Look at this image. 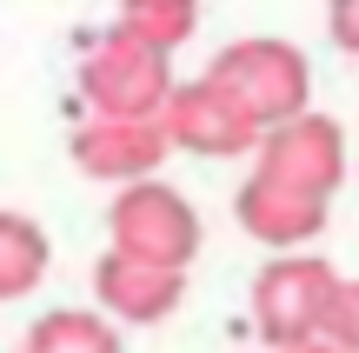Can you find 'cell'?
<instances>
[{
  "mask_svg": "<svg viewBox=\"0 0 359 353\" xmlns=\"http://www.w3.org/2000/svg\"><path fill=\"white\" fill-rule=\"evenodd\" d=\"M326 40L359 60V0H326Z\"/></svg>",
  "mask_w": 359,
  "mask_h": 353,
  "instance_id": "5bb4252c",
  "label": "cell"
},
{
  "mask_svg": "<svg viewBox=\"0 0 359 353\" xmlns=\"http://www.w3.org/2000/svg\"><path fill=\"white\" fill-rule=\"evenodd\" d=\"M326 340L339 353H359V280H339L333 314H326Z\"/></svg>",
  "mask_w": 359,
  "mask_h": 353,
  "instance_id": "4fadbf2b",
  "label": "cell"
},
{
  "mask_svg": "<svg viewBox=\"0 0 359 353\" xmlns=\"http://www.w3.org/2000/svg\"><path fill=\"white\" fill-rule=\"evenodd\" d=\"M160 133H167V147L200 154V160H233V154H253V147H259V133L233 114V100L206 74L200 80H180V87L167 93V107H160Z\"/></svg>",
  "mask_w": 359,
  "mask_h": 353,
  "instance_id": "52a82bcc",
  "label": "cell"
},
{
  "mask_svg": "<svg viewBox=\"0 0 359 353\" xmlns=\"http://www.w3.org/2000/svg\"><path fill=\"white\" fill-rule=\"evenodd\" d=\"M53 267V240L34 213L0 207V300H27Z\"/></svg>",
  "mask_w": 359,
  "mask_h": 353,
  "instance_id": "8fae6325",
  "label": "cell"
},
{
  "mask_svg": "<svg viewBox=\"0 0 359 353\" xmlns=\"http://www.w3.org/2000/svg\"><path fill=\"white\" fill-rule=\"evenodd\" d=\"M173 87H180L173 53L133 40L120 20L80 47V100L93 120H160Z\"/></svg>",
  "mask_w": 359,
  "mask_h": 353,
  "instance_id": "7a4b0ae2",
  "label": "cell"
},
{
  "mask_svg": "<svg viewBox=\"0 0 359 353\" xmlns=\"http://www.w3.org/2000/svg\"><path fill=\"white\" fill-rule=\"evenodd\" d=\"M114 20L127 27L133 40H147V47L180 53L193 34H200V0H120Z\"/></svg>",
  "mask_w": 359,
  "mask_h": 353,
  "instance_id": "7c38bea8",
  "label": "cell"
},
{
  "mask_svg": "<svg viewBox=\"0 0 359 353\" xmlns=\"http://www.w3.org/2000/svg\"><path fill=\"white\" fill-rule=\"evenodd\" d=\"M346 167H353L346 160V127L326 120V114H299L286 127L259 133V147H253V173H266L280 187H299L313 200H333L346 187Z\"/></svg>",
  "mask_w": 359,
  "mask_h": 353,
  "instance_id": "5b68a950",
  "label": "cell"
},
{
  "mask_svg": "<svg viewBox=\"0 0 359 353\" xmlns=\"http://www.w3.org/2000/svg\"><path fill=\"white\" fill-rule=\"evenodd\" d=\"M233 220L273 253H306L326 234V220H333V200H313L299 187L266 180V173H246L240 194H233Z\"/></svg>",
  "mask_w": 359,
  "mask_h": 353,
  "instance_id": "ba28073f",
  "label": "cell"
},
{
  "mask_svg": "<svg viewBox=\"0 0 359 353\" xmlns=\"http://www.w3.org/2000/svg\"><path fill=\"white\" fill-rule=\"evenodd\" d=\"M206 80L233 100V114L253 133H273V127H286V120L313 114V60H306V47H293V40H280V34L226 40V47L206 60Z\"/></svg>",
  "mask_w": 359,
  "mask_h": 353,
  "instance_id": "6da1fadb",
  "label": "cell"
},
{
  "mask_svg": "<svg viewBox=\"0 0 359 353\" xmlns=\"http://www.w3.org/2000/svg\"><path fill=\"white\" fill-rule=\"evenodd\" d=\"M259 353H339L333 340H313V347H259Z\"/></svg>",
  "mask_w": 359,
  "mask_h": 353,
  "instance_id": "9a60e30c",
  "label": "cell"
},
{
  "mask_svg": "<svg viewBox=\"0 0 359 353\" xmlns=\"http://www.w3.org/2000/svg\"><path fill=\"white\" fill-rule=\"evenodd\" d=\"M93 300H100V314L120 333L127 327H160V320H173L187 307V274L127 260V253H100L93 260Z\"/></svg>",
  "mask_w": 359,
  "mask_h": 353,
  "instance_id": "9c48e42d",
  "label": "cell"
},
{
  "mask_svg": "<svg viewBox=\"0 0 359 353\" xmlns=\"http://www.w3.org/2000/svg\"><path fill=\"white\" fill-rule=\"evenodd\" d=\"M339 267L320 253H273L253 274V333L259 347H313L326 340V314L339 293Z\"/></svg>",
  "mask_w": 359,
  "mask_h": 353,
  "instance_id": "277c9868",
  "label": "cell"
},
{
  "mask_svg": "<svg viewBox=\"0 0 359 353\" xmlns=\"http://www.w3.org/2000/svg\"><path fill=\"white\" fill-rule=\"evenodd\" d=\"M167 133H160V120H80L74 133H67V160H74L87 180L100 187H140V180H160V167H167Z\"/></svg>",
  "mask_w": 359,
  "mask_h": 353,
  "instance_id": "8992f818",
  "label": "cell"
},
{
  "mask_svg": "<svg viewBox=\"0 0 359 353\" xmlns=\"http://www.w3.org/2000/svg\"><path fill=\"white\" fill-rule=\"evenodd\" d=\"M200 247H206V220L180 187L140 180V187H120L107 200V253H127V260L187 274L200 260Z\"/></svg>",
  "mask_w": 359,
  "mask_h": 353,
  "instance_id": "3957f363",
  "label": "cell"
},
{
  "mask_svg": "<svg viewBox=\"0 0 359 353\" xmlns=\"http://www.w3.org/2000/svg\"><path fill=\"white\" fill-rule=\"evenodd\" d=\"M20 353H127V333L100 307H47L27 327Z\"/></svg>",
  "mask_w": 359,
  "mask_h": 353,
  "instance_id": "30bf717a",
  "label": "cell"
}]
</instances>
